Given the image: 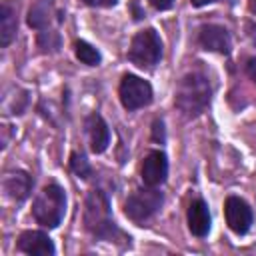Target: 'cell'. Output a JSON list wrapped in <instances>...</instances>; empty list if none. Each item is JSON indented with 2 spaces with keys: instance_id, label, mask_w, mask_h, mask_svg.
Wrapping results in <instances>:
<instances>
[{
  "instance_id": "cell-1",
  "label": "cell",
  "mask_w": 256,
  "mask_h": 256,
  "mask_svg": "<svg viewBox=\"0 0 256 256\" xmlns=\"http://www.w3.org/2000/svg\"><path fill=\"white\" fill-rule=\"evenodd\" d=\"M210 96H212V88L208 78L202 72H190L182 76V80L176 86L174 106L186 118H196L208 108Z\"/></svg>"
},
{
  "instance_id": "cell-2",
  "label": "cell",
  "mask_w": 256,
  "mask_h": 256,
  "mask_svg": "<svg viewBox=\"0 0 256 256\" xmlns=\"http://www.w3.org/2000/svg\"><path fill=\"white\" fill-rule=\"evenodd\" d=\"M84 226L98 240H116L124 238L122 230L114 224L110 214L108 196L102 190H90L84 204Z\"/></svg>"
},
{
  "instance_id": "cell-3",
  "label": "cell",
  "mask_w": 256,
  "mask_h": 256,
  "mask_svg": "<svg viewBox=\"0 0 256 256\" xmlns=\"http://www.w3.org/2000/svg\"><path fill=\"white\" fill-rule=\"evenodd\" d=\"M66 212V194L58 184H46L32 204V216L46 228H56Z\"/></svg>"
},
{
  "instance_id": "cell-4",
  "label": "cell",
  "mask_w": 256,
  "mask_h": 256,
  "mask_svg": "<svg viewBox=\"0 0 256 256\" xmlns=\"http://www.w3.org/2000/svg\"><path fill=\"white\" fill-rule=\"evenodd\" d=\"M128 58L138 68H152L162 58V40L154 28L140 30L128 48Z\"/></svg>"
},
{
  "instance_id": "cell-5",
  "label": "cell",
  "mask_w": 256,
  "mask_h": 256,
  "mask_svg": "<svg viewBox=\"0 0 256 256\" xmlns=\"http://www.w3.org/2000/svg\"><path fill=\"white\" fill-rule=\"evenodd\" d=\"M162 192L156 190V186H146V188H138L134 190L126 202H124V212L130 220L134 222H144L150 216H154L160 206H162Z\"/></svg>"
},
{
  "instance_id": "cell-6",
  "label": "cell",
  "mask_w": 256,
  "mask_h": 256,
  "mask_svg": "<svg viewBox=\"0 0 256 256\" xmlns=\"http://www.w3.org/2000/svg\"><path fill=\"white\" fill-rule=\"evenodd\" d=\"M120 102L126 110H138L152 102V86L134 74H124L118 86Z\"/></svg>"
},
{
  "instance_id": "cell-7",
  "label": "cell",
  "mask_w": 256,
  "mask_h": 256,
  "mask_svg": "<svg viewBox=\"0 0 256 256\" xmlns=\"http://www.w3.org/2000/svg\"><path fill=\"white\" fill-rule=\"evenodd\" d=\"M224 214H226V224L230 226L232 232L246 234L250 230V226H252V210L242 198L228 196L226 202H224Z\"/></svg>"
},
{
  "instance_id": "cell-8",
  "label": "cell",
  "mask_w": 256,
  "mask_h": 256,
  "mask_svg": "<svg viewBox=\"0 0 256 256\" xmlns=\"http://www.w3.org/2000/svg\"><path fill=\"white\" fill-rule=\"evenodd\" d=\"M198 44L204 50L218 52V54H230V48H232L228 30L218 24H204L198 30Z\"/></svg>"
},
{
  "instance_id": "cell-9",
  "label": "cell",
  "mask_w": 256,
  "mask_h": 256,
  "mask_svg": "<svg viewBox=\"0 0 256 256\" xmlns=\"http://www.w3.org/2000/svg\"><path fill=\"white\" fill-rule=\"evenodd\" d=\"M16 246H18L20 252L32 254V256H52L56 252L54 242L42 230H26V232H22Z\"/></svg>"
},
{
  "instance_id": "cell-10",
  "label": "cell",
  "mask_w": 256,
  "mask_h": 256,
  "mask_svg": "<svg viewBox=\"0 0 256 256\" xmlns=\"http://www.w3.org/2000/svg\"><path fill=\"white\" fill-rule=\"evenodd\" d=\"M140 174H142V180H144L146 186H160L166 180V176H168V160H166V154L160 152V150L148 152V156L142 162Z\"/></svg>"
},
{
  "instance_id": "cell-11",
  "label": "cell",
  "mask_w": 256,
  "mask_h": 256,
  "mask_svg": "<svg viewBox=\"0 0 256 256\" xmlns=\"http://www.w3.org/2000/svg\"><path fill=\"white\" fill-rule=\"evenodd\" d=\"M86 134H88V140H90V148L94 154H102L108 144H110V130H108V124L104 122V118L96 112H92L88 118H86Z\"/></svg>"
},
{
  "instance_id": "cell-12",
  "label": "cell",
  "mask_w": 256,
  "mask_h": 256,
  "mask_svg": "<svg viewBox=\"0 0 256 256\" xmlns=\"http://www.w3.org/2000/svg\"><path fill=\"white\" fill-rule=\"evenodd\" d=\"M210 224H212V218H210L208 204L200 198L194 200L188 206V228H190V232L198 238H204L210 232Z\"/></svg>"
},
{
  "instance_id": "cell-13",
  "label": "cell",
  "mask_w": 256,
  "mask_h": 256,
  "mask_svg": "<svg viewBox=\"0 0 256 256\" xmlns=\"http://www.w3.org/2000/svg\"><path fill=\"white\" fill-rule=\"evenodd\" d=\"M30 190H32V178H30V174H26L24 170H16V172L6 174V178H4V192L12 200H16V202L26 200L28 194H30Z\"/></svg>"
},
{
  "instance_id": "cell-14",
  "label": "cell",
  "mask_w": 256,
  "mask_h": 256,
  "mask_svg": "<svg viewBox=\"0 0 256 256\" xmlns=\"http://www.w3.org/2000/svg\"><path fill=\"white\" fill-rule=\"evenodd\" d=\"M54 20V2L36 0L28 10V26L34 30H50Z\"/></svg>"
},
{
  "instance_id": "cell-15",
  "label": "cell",
  "mask_w": 256,
  "mask_h": 256,
  "mask_svg": "<svg viewBox=\"0 0 256 256\" xmlns=\"http://www.w3.org/2000/svg\"><path fill=\"white\" fill-rule=\"evenodd\" d=\"M16 36V8L10 2L0 6V46L6 48Z\"/></svg>"
},
{
  "instance_id": "cell-16",
  "label": "cell",
  "mask_w": 256,
  "mask_h": 256,
  "mask_svg": "<svg viewBox=\"0 0 256 256\" xmlns=\"http://www.w3.org/2000/svg\"><path fill=\"white\" fill-rule=\"evenodd\" d=\"M74 54H76V58H78L82 64H86V66H98L100 60H102L98 48H94V46L88 44L86 40H76V42H74Z\"/></svg>"
},
{
  "instance_id": "cell-17",
  "label": "cell",
  "mask_w": 256,
  "mask_h": 256,
  "mask_svg": "<svg viewBox=\"0 0 256 256\" xmlns=\"http://www.w3.org/2000/svg\"><path fill=\"white\" fill-rule=\"evenodd\" d=\"M70 168L80 178H90L92 176V168H90V164H88V160L82 152H72L70 154Z\"/></svg>"
},
{
  "instance_id": "cell-18",
  "label": "cell",
  "mask_w": 256,
  "mask_h": 256,
  "mask_svg": "<svg viewBox=\"0 0 256 256\" xmlns=\"http://www.w3.org/2000/svg\"><path fill=\"white\" fill-rule=\"evenodd\" d=\"M38 46L44 50V52H52V50H58L60 46V38H58V32L56 30H40L38 32Z\"/></svg>"
},
{
  "instance_id": "cell-19",
  "label": "cell",
  "mask_w": 256,
  "mask_h": 256,
  "mask_svg": "<svg viewBox=\"0 0 256 256\" xmlns=\"http://www.w3.org/2000/svg\"><path fill=\"white\" fill-rule=\"evenodd\" d=\"M118 0H84V4L88 6H96V8H110L114 6Z\"/></svg>"
},
{
  "instance_id": "cell-20",
  "label": "cell",
  "mask_w": 256,
  "mask_h": 256,
  "mask_svg": "<svg viewBox=\"0 0 256 256\" xmlns=\"http://www.w3.org/2000/svg\"><path fill=\"white\" fill-rule=\"evenodd\" d=\"M150 4H152L156 10H168V8H172L174 0H150Z\"/></svg>"
},
{
  "instance_id": "cell-21",
  "label": "cell",
  "mask_w": 256,
  "mask_h": 256,
  "mask_svg": "<svg viewBox=\"0 0 256 256\" xmlns=\"http://www.w3.org/2000/svg\"><path fill=\"white\" fill-rule=\"evenodd\" d=\"M154 140H164V124L160 122V120H156L154 122Z\"/></svg>"
},
{
  "instance_id": "cell-22",
  "label": "cell",
  "mask_w": 256,
  "mask_h": 256,
  "mask_svg": "<svg viewBox=\"0 0 256 256\" xmlns=\"http://www.w3.org/2000/svg\"><path fill=\"white\" fill-rule=\"evenodd\" d=\"M246 70H248V76H250V78L254 80V84H256V56L248 60V64H246Z\"/></svg>"
},
{
  "instance_id": "cell-23",
  "label": "cell",
  "mask_w": 256,
  "mask_h": 256,
  "mask_svg": "<svg viewBox=\"0 0 256 256\" xmlns=\"http://www.w3.org/2000/svg\"><path fill=\"white\" fill-rule=\"evenodd\" d=\"M192 2V6H206V4H210V2H216V0H190Z\"/></svg>"
},
{
  "instance_id": "cell-24",
  "label": "cell",
  "mask_w": 256,
  "mask_h": 256,
  "mask_svg": "<svg viewBox=\"0 0 256 256\" xmlns=\"http://www.w3.org/2000/svg\"><path fill=\"white\" fill-rule=\"evenodd\" d=\"M250 8L256 12V0H250Z\"/></svg>"
}]
</instances>
